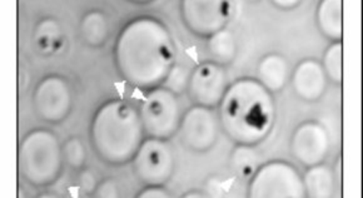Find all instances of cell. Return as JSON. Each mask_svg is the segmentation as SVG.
I'll list each match as a JSON object with an SVG mask.
<instances>
[{"mask_svg": "<svg viewBox=\"0 0 363 198\" xmlns=\"http://www.w3.org/2000/svg\"><path fill=\"white\" fill-rule=\"evenodd\" d=\"M113 58L124 82L150 92L166 83L174 68L176 47L164 23L155 16H137L118 34Z\"/></svg>", "mask_w": 363, "mask_h": 198, "instance_id": "1", "label": "cell"}, {"mask_svg": "<svg viewBox=\"0 0 363 198\" xmlns=\"http://www.w3.org/2000/svg\"><path fill=\"white\" fill-rule=\"evenodd\" d=\"M220 127L235 145H255L267 138L276 121L273 93L256 78H240L218 104Z\"/></svg>", "mask_w": 363, "mask_h": 198, "instance_id": "2", "label": "cell"}, {"mask_svg": "<svg viewBox=\"0 0 363 198\" xmlns=\"http://www.w3.org/2000/svg\"><path fill=\"white\" fill-rule=\"evenodd\" d=\"M89 137L101 161L112 166L132 162L145 138L138 108L125 99L103 103L91 118Z\"/></svg>", "mask_w": 363, "mask_h": 198, "instance_id": "3", "label": "cell"}, {"mask_svg": "<svg viewBox=\"0 0 363 198\" xmlns=\"http://www.w3.org/2000/svg\"><path fill=\"white\" fill-rule=\"evenodd\" d=\"M63 152L58 137L49 129H33L18 150V168L23 178L37 187L57 182L63 172Z\"/></svg>", "mask_w": 363, "mask_h": 198, "instance_id": "4", "label": "cell"}, {"mask_svg": "<svg viewBox=\"0 0 363 198\" xmlns=\"http://www.w3.org/2000/svg\"><path fill=\"white\" fill-rule=\"evenodd\" d=\"M138 109L145 137L168 141L178 132L183 116L181 102L169 88L160 86L147 92Z\"/></svg>", "mask_w": 363, "mask_h": 198, "instance_id": "5", "label": "cell"}, {"mask_svg": "<svg viewBox=\"0 0 363 198\" xmlns=\"http://www.w3.org/2000/svg\"><path fill=\"white\" fill-rule=\"evenodd\" d=\"M248 197L306 198L303 180L289 162L269 161L258 167L250 180Z\"/></svg>", "mask_w": 363, "mask_h": 198, "instance_id": "6", "label": "cell"}, {"mask_svg": "<svg viewBox=\"0 0 363 198\" xmlns=\"http://www.w3.org/2000/svg\"><path fill=\"white\" fill-rule=\"evenodd\" d=\"M174 152L167 140L145 137L132 160L134 175L145 186H164L174 172Z\"/></svg>", "mask_w": 363, "mask_h": 198, "instance_id": "7", "label": "cell"}, {"mask_svg": "<svg viewBox=\"0 0 363 198\" xmlns=\"http://www.w3.org/2000/svg\"><path fill=\"white\" fill-rule=\"evenodd\" d=\"M232 4L225 0H183L181 16L189 32L199 38L212 37L230 22Z\"/></svg>", "mask_w": 363, "mask_h": 198, "instance_id": "8", "label": "cell"}, {"mask_svg": "<svg viewBox=\"0 0 363 198\" xmlns=\"http://www.w3.org/2000/svg\"><path fill=\"white\" fill-rule=\"evenodd\" d=\"M38 117L49 123L63 122L73 108V91L62 75H48L38 83L33 94Z\"/></svg>", "mask_w": 363, "mask_h": 198, "instance_id": "9", "label": "cell"}, {"mask_svg": "<svg viewBox=\"0 0 363 198\" xmlns=\"http://www.w3.org/2000/svg\"><path fill=\"white\" fill-rule=\"evenodd\" d=\"M219 126L218 113L214 108L194 104L182 116L178 128L181 143L192 152H207L217 142Z\"/></svg>", "mask_w": 363, "mask_h": 198, "instance_id": "10", "label": "cell"}, {"mask_svg": "<svg viewBox=\"0 0 363 198\" xmlns=\"http://www.w3.org/2000/svg\"><path fill=\"white\" fill-rule=\"evenodd\" d=\"M228 86V77L225 67L208 60L198 65L189 73L188 97L196 106L218 107Z\"/></svg>", "mask_w": 363, "mask_h": 198, "instance_id": "11", "label": "cell"}, {"mask_svg": "<svg viewBox=\"0 0 363 198\" xmlns=\"http://www.w3.org/2000/svg\"><path fill=\"white\" fill-rule=\"evenodd\" d=\"M331 140L326 127L318 121L310 119L299 124L291 137V153L302 166L312 167L323 163L330 152Z\"/></svg>", "mask_w": 363, "mask_h": 198, "instance_id": "12", "label": "cell"}, {"mask_svg": "<svg viewBox=\"0 0 363 198\" xmlns=\"http://www.w3.org/2000/svg\"><path fill=\"white\" fill-rule=\"evenodd\" d=\"M292 87L298 98L305 102H317L326 93L328 78L320 60L307 58L301 60L294 68Z\"/></svg>", "mask_w": 363, "mask_h": 198, "instance_id": "13", "label": "cell"}, {"mask_svg": "<svg viewBox=\"0 0 363 198\" xmlns=\"http://www.w3.org/2000/svg\"><path fill=\"white\" fill-rule=\"evenodd\" d=\"M257 73L258 81L271 93L282 91L291 77L289 60L282 54H267L259 60Z\"/></svg>", "mask_w": 363, "mask_h": 198, "instance_id": "14", "label": "cell"}, {"mask_svg": "<svg viewBox=\"0 0 363 198\" xmlns=\"http://www.w3.org/2000/svg\"><path fill=\"white\" fill-rule=\"evenodd\" d=\"M306 198H331L335 196L336 176L333 168L323 163L308 167L302 177Z\"/></svg>", "mask_w": 363, "mask_h": 198, "instance_id": "15", "label": "cell"}, {"mask_svg": "<svg viewBox=\"0 0 363 198\" xmlns=\"http://www.w3.org/2000/svg\"><path fill=\"white\" fill-rule=\"evenodd\" d=\"M343 3L341 0H322L317 6L315 21L320 34L331 42H341L343 37Z\"/></svg>", "mask_w": 363, "mask_h": 198, "instance_id": "16", "label": "cell"}, {"mask_svg": "<svg viewBox=\"0 0 363 198\" xmlns=\"http://www.w3.org/2000/svg\"><path fill=\"white\" fill-rule=\"evenodd\" d=\"M33 42L38 50L45 55L60 52L65 47V34L60 23L54 18H44L38 23Z\"/></svg>", "mask_w": 363, "mask_h": 198, "instance_id": "17", "label": "cell"}, {"mask_svg": "<svg viewBox=\"0 0 363 198\" xmlns=\"http://www.w3.org/2000/svg\"><path fill=\"white\" fill-rule=\"evenodd\" d=\"M80 35L91 48L103 47L109 37V22L103 11H91L80 21Z\"/></svg>", "mask_w": 363, "mask_h": 198, "instance_id": "18", "label": "cell"}, {"mask_svg": "<svg viewBox=\"0 0 363 198\" xmlns=\"http://www.w3.org/2000/svg\"><path fill=\"white\" fill-rule=\"evenodd\" d=\"M207 50L212 62L217 65L225 67L233 63L238 52V43L235 33L225 28L216 33L207 40Z\"/></svg>", "mask_w": 363, "mask_h": 198, "instance_id": "19", "label": "cell"}, {"mask_svg": "<svg viewBox=\"0 0 363 198\" xmlns=\"http://www.w3.org/2000/svg\"><path fill=\"white\" fill-rule=\"evenodd\" d=\"M259 165V155L253 145H237L230 157V171L240 180H251Z\"/></svg>", "mask_w": 363, "mask_h": 198, "instance_id": "20", "label": "cell"}, {"mask_svg": "<svg viewBox=\"0 0 363 198\" xmlns=\"http://www.w3.org/2000/svg\"><path fill=\"white\" fill-rule=\"evenodd\" d=\"M320 65L325 70L327 78L335 84H342L343 82V45L342 42H332L326 52Z\"/></svg>", "mask_w": 363, "mask_h": 198, "instance_id": "21", "label": "cell"}, {"mask_svg": "<svg viewBox=\"0 0 363 198\" xmlns=\"http://www.w3.org/2000/svg\"><path fill=\"white\" fill-rule=\"evenodd\" d=\"M62 152L67 166L75 171H80L83 168L86 163V150L79 137H70L65 141V145H62Z\"/></svg>", "mask_w": 363, "mask_h": 198, "instance_id": "22", "label": "cell"}, {"mask_svg": "<svg viewBox=\"0 0 363 198\" xmlns=\"http://www.w3.org/2000/svg\"><path fill=\"white\" fill-rule=\"evenodd\" d=\"M119 196H121V193H119L118 183L112 177L106 178L98 183L96 191L91 194V197L96 198H117Z\"/></svg>", "mask_w": 363, "mask_h": 198, "instance_id": "23", "label": "cell"}, {"mask_svg": "<svg viewBox=\"0 0 363 198\" xmlns=\"http://www.w3.org/2000/svg\"><path fill=\"white\" fill-rule=\"evenodd\" d=\"M98 183L99 182L96 181V173L91 171V168H82L80 170L78 185H79L82 192L86 193L88 196H91L96 191Z\"/></svg>", "mask_w": 363, "mask_h": 198, "instance_id": "24", "label": "cell"}, {"mask_svg": "<svg viewBox=\"0 0 363 198\" xmlns=\"http://www.w3.org/2000/svg\"><path fill=\"white\" fill-rule=\"evenodd\" d=\"M171 196V193L167 191L164 186H145L137 194V197L139 198H168Z\"/></svg>", "mask_w": 363, "mask_h": 198, "instance_id": "25", "label": "cell"}, {"mask_svg": "<svg viewBox=\"0 0 363 198\" xmlns=\"http://www.w3.org/2000/svg\"><path fill=\"white\" fill-rule=\"evenodd\" d=\"M273 6H277L278 9H284V11H291L294 9L301 4L299 0H273Z\"/></svg>", "mask_w": 363, "mask_h": 198, "instance_id": "26", "label": "cell"}, {"mask_svg": "<svg viewBox=\"0 0 363 198\" xmlns=\"http://www.w3.org/2000/svg\"><path fill=\"white\" fill-rule=\"evenodd\" d=\"M183 197L186 198H196V197H208V194H206L203 192H198L197 189H192L191 192L186 193V194H183Z\"/></svg>", "mask_w": 363, "mask_h": 198, "instance_id": "27", "label": "cell"}]
</instances>
